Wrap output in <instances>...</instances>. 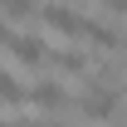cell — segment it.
<instances>
[{"label": "cell", "mask_w": 127, "mask_h": 127, "mask_svg": "<svg viewBox=\"0 0 127 127\" xmlns=\"http://www.w3.org/2000/svg\"><path fill=\"white\" fill-rule=\"evenodd\" d=\"M78 112L88 117V122H108L112 112H117V88L88 78V83H83V93H78Z\"/></svg>", "instance_id": "cell-1"}, {"label": "cell", "mask_w": 127, "mask_h": 127, "mask_svg": "<svg viewBox=\"0 0 127 127\" xmlns=\"http://www.w3.org/2000/svg\"><path fill=\"white\" fill-rule=\"evenodd\" d=\"M39 20H44L49 30L68 34V39H88V25H93V15L88 10H73V5H44Z\"/></svg>", "instance_id": "cell-2"}, {"label": "cell", "mask_w": 127, "mask_h": 127, "mask_svg": "<svg viewBox=\"0 0 127 127\" xmlns=\"http://www.w3.org/2000/svg\"><path fill=\"white\" fill-rule=\"evenodd\" d=\"M30 103H39L44 112H59L64 103H68V93H64V83H59V78H34V88H30Z\"/></svg>", "instance_id": "cell-3"}, {"label": "cell", "mask_w": 127, "mask_h": 127, "mask_svg": "<svg viewBox=\"0 0 127 127\" xmlns=\"http://www.w3.org/2000/svg\"><path fill=\"white\" fill-rule=\"evenodd\" d=\"M44 64H54L59 73H88V68H93L83 49H49V54H44Z\"/></svg>", "instance_id": "cell-4"}, {"label": "cell", "mask_w": 127, "mask_h": 127, "mask_svg": "<svg viewBox=\"0 0 127 127\" xmlns=\"http://www.w3.org/2000/svg\"><path fill=\"white\" fill-rule=\"evenodd\" d=\"M0 103H10V108L25 103V83H15V73H10L5 64H0Z\"/></svg>", "instance_id": "cell-5"}, {"label": "cell", "mask_w": 127, "mask_h": 127, "mask_svg": "<svg viewBox=\"0 0 127 127\" xmlns=\"http://www.w3.org/2000/svg\"><path fill=\"white\" fill-rule=\"evenodd\" d=\"M0 20H5L10 30H15V20H20V25H30V20H34V5H30V0H10V5L0 10Z\"/></svg>", "instance_id": "cell-6"}, {"label": "cell", "mask_w": 127, "mask_h": 127, "mask_svg": "<svg viewBox=\"0 0 127 127\" xmlns=\"http://www.w3.org/2000/svg\"><path fill=\"white\" fill-rule=\"evenodd\" d=\"M34 127H64V122H59V117H39Z\"/></svg>", "instance_id": "cell-7"}, {"label": "cell", "mask_w": 127, "mask_h": 127, "mask_svg": "<svg viewBox=\"0 0 127 127\" xmlns=\"http://www.w3.org/2000/svg\"><path fill=\"white\" fill-rule=\"evenodd\" d=\"M0 127H5V122H0Z\"/></svg>", "instance_id": "cell-8"}, {"label": "cell", "mask_w": 127, "mask_h": 127, "mask_svg": "<svg viewBox=\"0 0 127 127\" xmlns=\"http://www.w3.org/2000/svg\"><path fill=\"white\" fill-rule=\"evenodd\" d=\"M122 127H127V122H122Z\"/></svg>", "instance_id": "cell-9"}]
</instances>
